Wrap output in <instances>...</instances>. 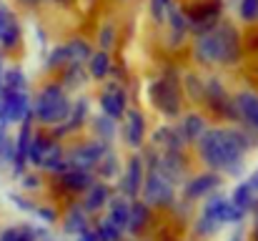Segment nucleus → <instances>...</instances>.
I'll list each match as a JSON object with an SVG mask.
<instances>
[{"mask_svg": "<svg viewBox=\"0 0 258 241\" xmlns=\"http://www.w3.org/2000/svg\"><path fill=\"white\" fill-rule=\"evenodd\" d=\"M241 53V33L233 23L221 20L208 33L193 35V56L201 66H236Z\"/></svg>", "mask_w": 258, "mask_h": 241, "instance_id": "obj_1", "label": "nucleus"}, {"mask_svg": "<svg viewBox=\"0 0 258 241\" xmlns=\"http://www.w3.org/2000/svg\"><path fill=\"white\" fill-rule=\"evenodd\" d=\"M246 138L236 131H203L201 133V154L206 163H211L213 168H223V171H233L238 168V163L243 159V143Z\"/></svg>", "mask_w": 258, "mask_h": 241, "instance_id": "obj_2", "label": "nucleus"}, {"mask_svg": "<svg viewBox=\"0 0 258 241\" xmlns=\"http://www.w3.org/2000/svg\"><path fill=\"white\" fill-rule=\"evenodd\" d=\"M30 113L40 123H60L71 113V101L66 95V88L60 83H45L38 95L30 101Z\"/></svg>", "mask_w": 258, "mask_h": 241, "instance_id": "obj_3", "label": "nucleus"}, {"mask_svg": "<svg viewBox=\"0 0 258 241\" xmlns=\"http://www.w3.org/2000/svg\"><path fill=\"white\" fill-rule=\"evenodd\" d=\"M185 13V23H188V33L201 35L208 33L211 28H216L221 23V13H223V0H201L196 3L190 10Z\"/></svg>", "mask_w": 258, "mask_h": 241, "instance_id": "obj_4", "label": "nucleus"}, {"mask_svg": "<svg viewBox=\"0 0 258 241\" xmlns=\"http://www.w3.org/2000/svg\"><path fill=\"white\" fill-rule=\"evenodd\" d=\"M30 113V93L28 90H0V126L20 123Z\"/></svg>", "mask_w": 258, "mask_h": 241, "instance_id": "obj_5", "label": "nucleus"}, {"mask_svg": "<svg viewBox=\"0 0 258 241\" xmlns=\"http://www.w3.org/2000/svg\"><path fill=\"white\" fill-rule=\"evenodd\" d=\"M151 101L156 103L158 111H163L166 116H175L180 108V93H178V80L175 76H163V78L153 80L151 88Z\"/></svg>", "mask_w": 258, "mask_h": 241, "instance_id": "obj_6", "label": "nucleus"}, {"mask_svg": "<svg viewBox=\"0 0 258 241\" xmlns=\"http://www.w3.org/2000/svg\"><path fill=\"white\" fill-rule=\"evenodd\" d=\"M100 108H103V113H105L110 121H118L120 116H125V108H128V95H125V90H123L118 83H108L105 90L100 93Z\"/></svg>", "mask_w": 258, "mask_h": 241, "instance_id": "obj_7", "label": "nucleus"}, {"mask_svg": "<svg viewBox=\"0 0 258 241\" xmlns=\"http://www.w3.org/2000/svg\"><path fill=\"white\" fill-rule=\"evenodd\" d=\"M20 133H18V143H15V168L20 171L28 161V146H30V138H33V131H30V123H33V113H28L23 121H20Z\"/></svg>", "mask_w": 258, "mask_h": 241, "instance_id": "obj_8", "label": "nucleus"}, {"mask_svg": "<svg viewBox=\"0 0 258 241\" xmlns=\"http://www.w3.org/2000/svg\"><path fill=\"white\" fill-rule=\"evenodd\" d=\"M110 68H113V58L105 51H93V56L88 58V63H86L88 76L95 80H103L105 76H110Z\"/></svg>", "mask_w": 258, "mask_h": 241, "instance_id": "obj_9", "label": "nucleus"}, {"mask_svg": "<svg viewBox=\"0 0 258 241\" xmlns=\"http://www.w3.org/2000/svg\"><path fill=\"white\" fill-rule=\"evenodd\" d=\"M236 111L253 126L258 128V95L256 93H251V90H243V93H238L236 95Z\"/></svg>", "mask_w": 258, "mask_h": 241, "instance_id": "obj_10", "label": "nucleus"}, {"mask_svg": "<svg viewBox=\"0 0 258 241\" xmlns=\"http://www.w3.org/2000/svg\"><path fill=\"white\" fill-rule=\"evenodd\" d=\"M66 51H68L71 63H83V66L88 63V58L93 56V45H90V40H86V38H71V40H66Z\"/></svg>", "mask_w": 258, "mask_h": 241, "instance_id": "obj_11", "label": "nucleus"}, {"mask_svg": "<svg viewBox=\"0 0 258 241\" xmlns=\"http://www.w3.org/2000/svg\"><path fill=\"white\" fill-rule=\"evenodd\" d=\"M20 40H23V30H20V23H18V18L5 28V33L0 35V53L5 56V53H13L18 45H20Z\"/></svg>", "mask_w": 258, "mask_h": 241, "instance_id": "obj_12", "label": "nucleus"}, {"mask_svg": "<svg viewBox=\"0 0 258 241\" xmlns=\"http://www.w3.org/2000/svg\"><path fill=\"white\" fill-rule=\"evenodd\" d=\"M128 113V141L133 146H138L143 141V133H146V121H143V113L141 111H125Z\"/></svg>", "mask_w": 258, "mask_h": 241, "instance_id": "obj_13", "label": "nucleus"}, {"mask_svg": "<svg viewBox=\"0 0 258 241\" xmlns=\"http://www.w3.org/2000/svg\"><path fill=\"white\" fill-rule=\"evenodd\" d=\"M3 88H8V90H28V76L23 73V68H18V66L5 68ZM3 88H0V90H3Z\"/></svg>", "mask_w": 258, "mask_h": 241, "instance_id": "obj_14", "label": "nucleus"}, {"mask_svg": "<svg viewBox=\"0 0 258 241\" xmlns=\"http://www.w3.org/2000/svg\"><path fill=\"white\" fill-rule=\"evenodd\" d=\"M141 173H143L141 159H133V163L128 166V173H125V183H123V188H125L128 196H136L138 194V188H141Z\"/></svg>", "mask_w": 258, "mask_h": 241, "instance_id": "obj_15", "label": "nucleus"}, {"mask_svg": "<svg viewBox=\"0 0 258 241\" xmlns=\"http://www.w3.org/2000/svg\"><path fill=\"white\" fill-rule=\"evenodd\" d=\"M171 196L168 191V183L158 176V173H151V183H148V199L151 201H166Z\"/></svg>", "mask_w": 258, "mask_h": 241, "instance_id": "obj_16", "label": "nucleus"}, {"mask_svg": "<svg viewBox=\"0 0 258 241\" xmlns=\"http://www.w3.org/2000/svg\"><path fill=\"white\" fill-rule=\"evenodd\" d=\"M238 18L246 25L258 23V0H238Z\"/></svg>", "mask_w": 258, "mask_h": 241, "instance_id": "obj_17", "label": "nucleus"}, {"mask_svg": "<svg viewBox=\"0 0 258 241\" xmlns=\"http://www.w3.org/2000/svg\"><path fill=\"white\" fill-rule=\"evenodd\" d=\"M71 63V58H68V51H66V43H60V45H55L50 53H48V58H45V66L48 68H66Z\"/></svg>", "mask_w": 258, "mask_h": 241, "instance_id": "obj_18", "label": "nucleus"}, {"mask_svg": "<svg viewBox=\"0 0 258 241\" xmlns=\"http://www.w3.org/2000/svg\"><path fill=\"white\" fill-rule=\"evenodd\" d=\"M251 201H253V186H251V183L238 186L236 194H233V206H236L238 211H246V209L251 206Z\"/></svg>", "mask_w": 258, "mask_h": 241, "instance_id": "obj_19", "label": "nucleus"}, {"mask_svg": "<svg viewBox=\"0 0 258 241\" xmlns=\"http://www.w3.org/2000/svg\"><path fill=\"white\" fill-rule=\"evenodd\" d=\"M115 45V25L113 23H105L98 33V51H105L110 53V48Z\"/></svg>", "mask_w": 258, "mask_h": 241, "instance_id": "obj_20", "label": "nucleus"}, {"mask_svg": "<svg viewBox=\"0 0 258 241\" xmlns=\"http://www.w3.org/2000/svg\"><path fill=\"white\" fill-rule=\"evenodd\" d=\"M146 219H148V211H146V206H141V204H133L131 209H128V226L131 229H143V224H146Z\"/></svg>", "mask_w": 258, "mask_h": 241, "instance_id": "obj_21", "label": "nucleus"}, {"mask_svg": "<svg viewBox=\"0 0 258 241\" xmlns=\"http://www.w3.org/2000/svg\"><path fill=\"white\" fill-rule=\"evenodd\" d=\"M183 128H185V136H188V138H193V141H196V138H201V133L206 131V128H203V118H201V116H188V118H185V123H183Z\"/></svg>", "mask_w": 258, "mask_h": 241, "instance_id": "obj_22", "label": "nucleus"}, {"mask_svg": "<svg viewBox=\"0 0 258 241\" xmlns=\"http://www.w3.org/2000/svg\"><path fill=\"white\" fill-rule=\"evenodd\" d=\"M98 156H100V149L98 146H86L81 154H76V163L78 166H93L98 161Z\"/></svg>", "mask_w": 258, "mask_h": 241, "instance_id": "obj_23", "label": "nucleus"}, {"mask_svg": "<svg viewBox=\"0 0 258 241\" xmlns=\"http://www.w3.org/2000/svg\"><path fill=\"white\" fill-rule=\"evenodd\" d=\"M110 224H113L115 229L128 224V206H125V204H115V209L110 211Z\"/></svg>", "mask_w": 258, "mask_h": 241, "instance_id": "obj_24", "label": "nucleus"}, {"mask_svg": "<svg viewBox=\"0 0 258 241\" xmlns=\"http://www.w3.org/2000/svg\"><path fill=\"white\" fill-rule=\"evenodd\" d=\"M66 186H71V188H86L88 186V176L83 173V171L68 173V176H66Z\"/></svg>", "mask_w": 258, "mask_h": 241, "instance_id": "obj_25", "label": "nucleus"}, {"mask_svg": "<svg viewBox=\"0 0 258 241\" xmlns=\"http://www.w3.org/2000/svg\"><path fill=\"white\" fill-rule=\"evenodd\" d=\"M105 196H108V191H105L103 186H95L93 194H90V199H88V209H98V206L105 201Z\"/></svg>", "mask_w": 258, "mask_h": 241, "instance_id": "obj_26", "label": "nucleus"}, {"mask_svg": "<svg viewBox=\"0 0 258 241\" xmlns=\"http://www.w3.org/2000/svg\"><path fill=\"white\" fill-rule=\"evenodd\" d=\"M13 20H15V13H13L5 3H0V35L5 33V28H8Z\"/></svg>", "mask_w": 258, "mask_h": 241, "instance_id": "obj_27", "label": "nucleus"}, {"mask_svg": "<svg viewBox=\"0 0 258 241\" xmlns=\"http://www.w3.org/2000/svg\"><path fill=\"white\" fill-rule=\"evenodd\" d=\"M213 183H216V178H211V176L198 178V183H196V186H190V188H188V194H190V196H198V194H203L206 188H211Z\"/></svg>", "mask_w": 258, "mask_h": 241, "instance_id": "obj_28", "label": "nucleus"}, {"mask_svg": "<svg viewBox=\"0 0 258 241\" xmlns=\"http://www.w3.org/2000/svg\"><path fill=\"white\" fill-rule=\"evenodd\" d=\"M100 239L103 241H115L118 239V229H115L110 221H108V224H103V226H100Z\"/></svg>", "mask_w": 258, "mask_h": 241, "instance_id": "obj_29", "label": "nucleus"}, {"mask_svg": "<svg viewBox=\"0 0 258 241\" xmlns=\"http://www.w3.org/2000/svg\"><path fill=\"white\" fill-rule=\"evenodd\" d=\"M0 241H18V229H5L0 234Z\"/></svg>", "mask_w": 258, "mask_h": 241, "instance_id": "obj_30", "label": "nucleus"}, {"mask_svg": "<svg viewBox=\"0 0 258 241\" xmlns=\"http://www.w3.org/2000/svg\"><path fill=\"white\" fill-rule=\"evenodd\" d=\"M15 3H20V5H25V8H38L43 0H15Z\"/></svg>", "mask_w": 258, "mask_h": 241, "instance_id": "obj_31", "label": "nucleus"}, {"mask_svg": "<svg viewBox=\"0 0 258 241\" xmlns=\"http://www.w3.org/2000/svg\"><path fill=\"white\" fill-rule=\"evenodd\" d=\"M5 68H8V66H5V56L0 53V88H3V76H5Z\"/></svg>", "mask_w": 258, "mask_h": 241, "instance_id": "obj_32", "label": "nucleus"}, {"mask_svg": "<svg viewBox=\"0 0 258 241\" xmlns=\"http://www.w3.org/2000/svg\"><path fill=\"white\" fill-rule=\"evenodd\" d=\"M3 146H5V136L0 133V154H3Z\"/></svg>", "mask_w": 258, "mask_h": 241, "instance_id": "obj_33", "label": "nucleus"}]
</instances>
